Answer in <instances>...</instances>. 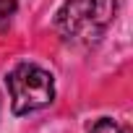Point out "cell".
<instances>
[{"label":"cell","instance_id":"obj_1","mask_svg":"<svg viewBox=\"0 0 133 133\" xmlns=\"http://www.w3.org/2000/svg\"><path fill=\"white\" fill-rule=\"evenodd\" d=\"M117 0H68L57 13V34L71 44H94L112 24Z\"/></svg>","mask_w":133,"mask_h":133},{"label":"cell","instance_id":"obj_2","mask_svg":"<svg viewBox=\"0 0 133 133\" xmlns=\"http://www.w3.org/2000/svg\"><path fill=\"white\" fill-rule=\"evenodd\" d=\"M8 91H11V104L16 115H29L34 110H42L52 102L55 97V84L52 76L31 63H21L13 68L5 78Z\"/></svg>","mask_w":133,"mask_h":133},{"label":"cell","instance_id":"obj_3","mask_svg":"<svg viewBox=\"0 0 133 133\" xmlns=\"http://www.w3.org/2000/svg\"><path fill=\"white\" fill-rule=\"evenodd\" d=\"M89 133H130V130H128L125 125L110 120V117H102V120H97V123L89 128Z\"/></svg>","mask_w":133,"mask_h":133},{"label":"cell","instance_id":"obj_4","mask_svg":"<svg viewBox=\"0 0 133 133\" xmlns=\"http://www.w3.org/2000/svg\"><path fill=\"white\" fill-rule=\"evenodd\" d=\"M13 13H16V0H0V29L11 21Z\"/></svg>","mask_w":133,"mask_h":133}]
</instances>
